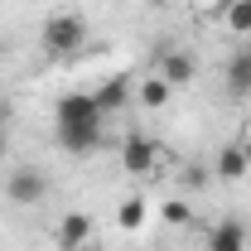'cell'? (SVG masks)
<instances>
[{"label": "cell", "instance_id": "5b68a950", "mask_svg": "<svg viewBox=\"0 0 251 251\" xmlns=\"http://www.w3.org/2000/svg\"><path fill=\"white\" fill-rule=\"evenodd\" d=\"M247 247H251V232H247V222L232 218V213L203 232V251H247Z\"/></svg>", "mask_w": 251, "mask_h": 251}, {"label": "cell", "instance_id": "9a60e30c", "mask_svg": "<svg viewBox=\"0 0 251 251\" xmlns=\"http://www.w3.org/2000/svg\"><path fill=\"white\" fill-rule=\"evenodd\" d=\"M5 155H10V135H5V126H0V164H5Z\"/></svg>", "mask_w": 251, "mask_h": 251}, {"label": "cell", "instance_id": "ba28073f", "mask_svg": "<svg viewBox=\"0 0 251 251\" xmlns=\"http://www.w3.org/2000/svg\"><path fill=\"white\" fill-rule=\"evenodd\" d=\"M92 97H97V106H101V116H116V111H126V101L135 97V82L126 73H111L101 87H92Z\"/></svg>", "mask_w": 251, "mask_h": 251}, {"label": "cell", "instance_id": "7a4b0ae2", "mask_svg": "<svg viewBox=\"0 0 251 251\" xmlns=\"http://www.w3.org/2000/svg\"><path fill=\"white\" fill-rule=\"evenodd\" d=\"M39 44H44V53H53V58H73L77 49H87V20H82L77 10H58V15L44 20Z\"/></svg>", "mask_w": 251, "mask_h": 251}, {"label": "cell", "instance_id": "7c38bea8", "mask_svg": "<svg viewBox=\"0 0 251 251\" xmlns=\"http://www.w3.org/2000/svg\"><path fill=\"white\" fill-rule=\"evenodd\" d=\"M145 213H150V203H145L140 193H130L121 208H116V222H121L126 232H140V227H145Z\"/></svg>", "mask_w": 251, "mask_h": 251}, {"label": "cell", "instance_id": "8992f818", "mask_svg": "<svg viewBox=\"0 0 251 251\" xmlns=\"http://www.w3.org/2000/svg\"><path fill=\"white\" fill-rule=\"evenodd\" d=\"M92 213H82V208H73V213H63L58 227H53V242H58V251H87V242H92Z\"/></svg>", "mask_w": 251, "mask_h": 251}, {"label": "cell", "instance_id": "3957f363", "mask_svg": "<svg viewBox=\"0 0 251 251\" xmlns=\"http://www.w3.org/2000/svg\"><path fill=\"white\" fill-rule=\"evenodd\" d=\"M121 164H126V174L150 179L159 164H164V145H159L155 135H145V130H130L126 145H121Z\"/></svg>", "mask_w": 251, "mask_h": 251}, {"label": "cell", "instance_id": "9c48e42d", "mask_svg": "<svg viewBox=\"0 0 251 251\" xmlns=\"http://www.w3.org/2000/svg\"><path fill=\"white\" fill-rule=\"evenodd\" d=\"M247 169H251V159H247V150H242V140L222 145V150H218V159H213V174H218V179H227V184L247 179Z\"/></svg>", "mask_w": 251, "mask_h": 251}, {"label": "cell", "instance_id": "30bf717a", "mask_svg": "<svg viewBox=\"0 0 251 251\" xmlns=\"http://www.w3.org/2000/svg\"><path fill=\"white\" fill-rule=\"evenodd\" d=\"M227 92L232 97H251V44H242L227 58Z\"/></svg>", "mask_w": 251, "mask_h": 251}, {"label": "cell", "instance_id": "5bb4252c", "mask_svg": "<svg viewBox=\"0 0 251 251\" xmlns=\"http://www.w3.org/2000/svg\"><path fill=\"white\" fill-rule=\"evenodd\" d=\"M188 218H193V208H188V203H164V222H169V227H184Z\"/></svg>", "mask_w": 251, "mask_h": 251}, {"label": "cell", "instance_id": "8fae6325", "mask_svg": "<svg viewBox=\"0 0 251 251\" xmlns=\"http://www.w3.org/2000/svg\"><path fill=\"white\" fill-rule=\"evenodd\" d=\"M169 97H174V87H169L159 73H150V77H140V82H135V101H140L145 111H159V106H169Z\"/></svg>", "mask_w": 251, "mask_h": 251}, {"label": "cell", "instance_id": "4fadbf2b", "mask_svg": "<svg viewBox=\"0 0 251 251\" xmlns=\"http://www.w3.org/2000/svg\"><path fill=\"white\" fill-rule=\"evenodd\" d=\"M222 25L237 34V39H247V34H251V0H227V10H222Z\"/></svg>", "mask_w": 251, "mask_h": 251}, {"label": "cell", "instance_id": "277c9868", "mask_svg": "<svg viewBox=\"0 0 251 251\" xmlns=\"http://www.w3.org/2000/svg\"><path fill=\"white\" fill-rule=\"evenodd\" d=\"M5 198H10L15 208H39V203L49 198V174L34 169V164H15L10 179H5Z\"/></svg>", "mask_w": 251, "mask_h": 251}, {"label": "cell", "instance_id": "52a82bcc", "mask_svg": "<svg viewBox=\"0 0 251 251\" xmlns=\"http://www.w3.org/2000/svg\"><path fill=\"white\" fill-rule=\"evenodd\" d=\"M155 73L174 87V92H179V87H188V82L198 77V63H193V53H188V49L164 44V49H159V68H155Z\"/></svg>", "mask_w": 251, "mask_h": 251}, {"label": "cell", "instance_id": "e0dca14e", "mask_svg": "<svg viewBox=\"0 0 251 251\" xmlns=\"http://www.w3.org/2000/svg\"><path fill=\"white\" fill-rule=\"evenodd\" d=\"M193 5H203V10H213V5H222V0H193Z\"/></svg>", "mask_w": 251, "mask_h": 251}, {"label": "cell", "instance_id": "6da1fadb", "mask_svg": "<svg viewBox=\"0 0 251 251\" xmlns=\"http://www.w3.org/2000/svg\"><path fill=\"white\" fill-rule=\"evenodd\" d=\"M101 126H106V116L92 92H68L53 106V135L68 155H92L101 145Z\"/></svg>", "mask_w": 251, "mask_h": 251}, {"label": "cell", "instance_id": "2e32d148", "mask_svg": "<svg viewBox=\"0 0 251 251\" xmlns=\"http://www.w3.org/2000/svg\"><path fill=\"white\" fill-rule=\"evenodd\" d=\"M242 150H247V159H251V130H247V135H242Z\"/></svg>", "mask_w": 251, "mask_h": 251}]
</instances>
